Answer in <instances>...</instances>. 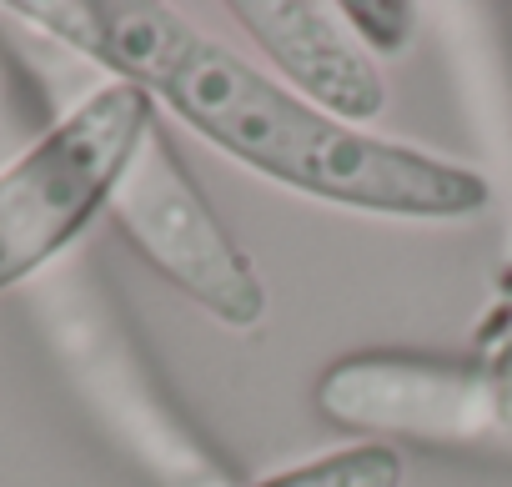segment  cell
I'll return each instance as SVG.
<instances>
[{"mask_svg": "<svg viewBox=\"0 0 512 487\" xmlns=\"http://www.w3.org/2000/svg\"><path fill=\"white\" fill-rule=\"evenodd\" d=\"M156 121L136 86H101L0 171V292L41 272L106 211V196Z\"/></svg>", "mask_w": 512, "mask_h": 487, "instance_id": "obj_2", "label": "cell"}, {"mask_svg": "<svg viewBox=\"0 0 512 487\" xmlns=\"http://www.w3.org/2000/svg\"><path fill=\"white\" fill-rule=\"evenodd\" d=\"M251 487H402V457L382 442H362V447L302 462L282 477L251 482Z\"/></svg>", "mask_w": 512, "mask_h": 487, "instance_id": "obj_6", "label": "cell"}, {"mask_svg": "<svg viewBox=\"0 0 512 487\" xmlns=\"http://www.w3.org/2000/svg\"><path fill=\"white\" fill-rule=\"evenodd\" d=\"M106 216L131 247L201 312H211L226 327H256L267 317V287L251 272L246 252L231 241V231L216 221L186 166L176 161L171 141L151 121L121 166Z\"/></svg>", "mask_w": 512, "mask_h": 487, "instance_id": "obj_3", "label": "cell"}, {"mask_svg": "<svg viewBox=\"0 0 512 487\" xmlns=\"http://www.w3.org/2000/svg\"><path fill=\"white\" fill-rule=\"evenodd\" d=\"M347 16H357V21H377L372 31H367V41L372 46H382V51H392V46H402L407 41V6H342ZM362 41V36H357Z\"/></svg>", "mask_w": 512, "mask_h": 487, "instance_id": "obj_7", "label": "cell"}, {"mask_svg": "<svg viewBox=\"0 0 512 487\" xmlns=\"http://www.w3.org/2000/svg\"><path fill=\"white\" fill-rule=\"evenodd\" d=\"M236 21L262 46L287 86L317 111L357 126L372 121L387 101L377 61L362 51L357 31L342 26V11L307 6V0H241Z\"/></svg>", "mask_w": 512, "mask_h": 487, "instance_id": "obj_5", "label": "cell"}, {"mask_svg": "<svg viewBox=\"0 0 512 487\" xmlns=\"http://www.w3.org/2000/svg\"><path fill=\"white\" fill-rule=\"evenodd\" d=\"M11 16L106 66L111 81L136 86L146 101H161L216 151L302 196L412 221H452L487 206V181L472 166L362 136L357 126L317 111L287 81L267 76L166 6L16 0Z\"/></svg>", "mask_w": 512, "mask_h": 487, "instance_id": "obj_1", "label": "cell"}, {"mask_svg": "<svg viewBox=\"0 0 512 487\" xmlns=\"http://www.w3.org/2000/svg\"><path fill=\"white\" fill-rule=\"evenodd\" d=\"M317 407L337 422H367L382 432H417V437H482L502 427V387L477 382L472 372L422 367V362H342L327 372Z\"/></svg>", "mask_w": 512, "mask_h": 487, "instance_id": "obj_4", "label": "cell"}]
</instances>
